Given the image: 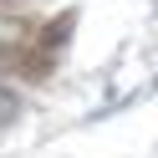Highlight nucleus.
<instances>
[{
    "instance_id": "f257e3e1",
    "label": "nucleus",
    "mask_w": 158,
    "mask_h": 158,
    "mask_svg": "<svg viewBox=\"0 0 158 158\" xmlns=\"http://www.w3.org/2000/svg\"><path fill=\"white\" fill-rule=\"evenodd\" d=\"M5 117H15V97L0 87V123H5Z\"/></svg>"
}]
</instances>
